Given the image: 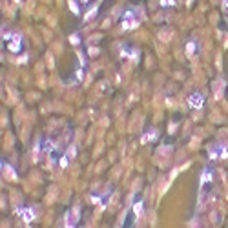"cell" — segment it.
<instances>
[{
	"mask_svg": "<svg viewBox=\"0 0 228 228\" xmlns=\"http://www.w3.org/2000/svg\"><path fill=\"white\" fill-rule=\"evenodd\" d=\"M17 2H18V4H22V2H24V0H17Z\"/></svg>",
	"mask_w": 228,
	"mask_h": 228,
	"instance_id": "5bb4252c",
	"label": "cell"
},
{
	"mask_svg": "<svg viewBox=\"0 0 228 228\" xmlns=\"http://www.w3.org/2000/svg\"><path fill=\"white\" fill-rule=\"evenodd\" d=\"M188 104H190L192 108H195V110H201L203 104H205V97L201 93H192L188 97Z\"/></svg>",
	"mask_w": 228,
	"mask_h": 228,
	"instance_id": "3957f363",
	"label": "cell"
},
{
	"mask_svg": "<svg viewBox=\"0 0 228 228\" xmlns=\"http://www.w3.org/2000/svg\"><path fill=\"white\" fill-rule=\"evenodd\" d=\"M210 157H212V159H217V157H226V150L223 148V144L210 146Z\"/></svg>",
	"mask_w": 228,
	"mask_h": 228,
	"instance_id": "277c9868",
	"label": "cell"
},
{
	"mask_svg": "<svg viewBox=\"0 0 228 228\" xmlns=\"http://www.w3.org/2000/svg\"><path fill=\"white\" fill-rule=\"evenodd\" d=\"M223 8L228 11V0H223Z\"/></svg>",
	"mask_w": 228,
	"mask_h": 228,
	"instance_id": "4fadbf2b",
	"label": "cell"
},
{
	"mask_svg": "<svg viewBox=\"0 0 228 228\" xmlns=\"http://www.w3.org/2000/svg\"><path fill=\"white\" fill-rule=\"evenodd\" d=\"M70 8H71V11L75 13V15H79V13H80L79 6H75V0H70Z\"/></svg>",
	"mask_w": 228,
	"mask_h": 228,
	"instance_id": "9c48e42d",
	"label": "cell"
},
{
	"mask_svg": "<svg viewBox=\"0 0 228 228\" xmlns=\"http://www.w3.org/2000/svg\"><path fill=\"white\" fill-rule=\"evenodd\" d=\"M18 212H20L18 215H20L26 223H31L33 219H35V212H33V208H24V210H18Z\"/></svg>",
	"mask_w": 228,
	"mask_h": 228,
	"instance_id": "8992f818",
	"label": "cell"
},
{
	"mask_svg": "<svg viewBox=\"0 0 228 228\" xmlns=\"http://www.w3.org/2000/svg\"><path fill=\"white\" fill-rule=\"evenodd\" d=\"M137 53H139V51H137L135 48H128L126 44L121 46V55H122V57H132V59H137V57H139Z\"/></svg>",
	"mask_w": 228,
	"mask_h": 228,
	"instance_id": "5b68a950",
	"label": "cell"
},
{
	"mask_svg": "<svg viewBox=\"0 0 228 228\" xmlns=\"http://www.w3.org/2000/svg\"><path fill=\"white\" fill-rule=\"evenodd\" d=\"M157 137V132H152V133H148L142 137V142H148V139H155Z\"/></svg>",
	"mask_w": 228,
	"mask_h": 228,
	"instance_id": "8fae6325",
	"label": "cell"
},
{
	"mask_svg": "<svg viewBox=\"0 0 228 228\" xmlns=\"http://www.w3.org/2000/svg\"><path fill=\"white\" fill-rule=\"evenodd\" d=\"M188 4H190V0H188Z\"/></svg>",
	"mask_w": 228,
	"mask_h": 228,
	"instance_id": "9a60e30c",
	"label": "cell"
},
{
	"mask_svg": "<svg viewBox=\"0 0 228 228\" xmlns=\"http://www.w3.org/2000/svg\"><path fill=\"white\" fill-rule=\"evenodd\" d=\"M139 22H141V18L135 15L133 9H126L124 15H122V20H121V28L124 31H130V29H135L139 26Z\"/></svg>",
	"mask_w": 228,
	"mask_h": 228,
	"instance_id": "7a4b0ae2",
	"label": "cell"
},
{
	"mask_svg": "<svg viewBox=\"0 0 228 228\" xmlns=\"http://www.w3.org/2000/svg\"><path fill=\"white\" fill-rule=\"evenodd\" d=\"M195 51H197V44L195 42H188V46H186V53L192 57V55H195Z\"/></svg>",
	"mask_w": 228,
	"mask_h": 228,
	"instance_id": "52a82bcc",
	"label": "cell"
},
{
	"mask_svg": "<svg viewBox=\"0 0 228 228\" xmlns=\"http://www.w3.org/2000/svg\"><path fill=\"white\" fill-rule=\"evenodd\" d=\"M75 152H77V146H70V150H68L66 155L70 157V159H73V157H75Z\"/></svg>",
	"mask_w": 228,
	"mask_h": 228,
	"instance_id": "30bf717a",
	"label": "cell"
},
{
	"mask_svg": "<svg viewBox=\"0 0 228 228\" xmlns=\"http://www.w3.org/2000/svg\"><path fill=\"white\" fill-rule=\"evenodd\" d=\"M2 40L8 42V49L11 53H20L24 49V39L18 33H11V31H4L2 29Z\"/></svg>",
	"mask_w": 228,
	"mask_h": 228,
	"instance_id": "6da1fadb",
	"label": "cell"
},
{
	"mask_svg": "<svg viewBox=\"0 0 228 228\" xmlns=\"http://www.w3.org/2000/svg\"><path fill=\"white\" fill-rule=\"evenodd\" d=\"M142 214V201H139L137 205H133V215L135 217H139Z\"/></svg>",
	"mask_w": 228,
	"mask_h": 228,
	"instance_id": "ba28073f",
	"label": "cell"
},
{
	"mask_svg": "<svg viewBox=\"0 0 228 228\" xmlns=\"http://www.w3.org/2000/svg\"><path fill=\"white\" fill-rule=\"evenodd\" d=\"M70 42H71V44H79V42H80V37H79V35H71V37H70Z\"/></svg>",
	"mask_w": 228,
	"mask_h": 228,
	"instance_id": "7c38bea8",
	"label": "cell"
}]
</instances>
